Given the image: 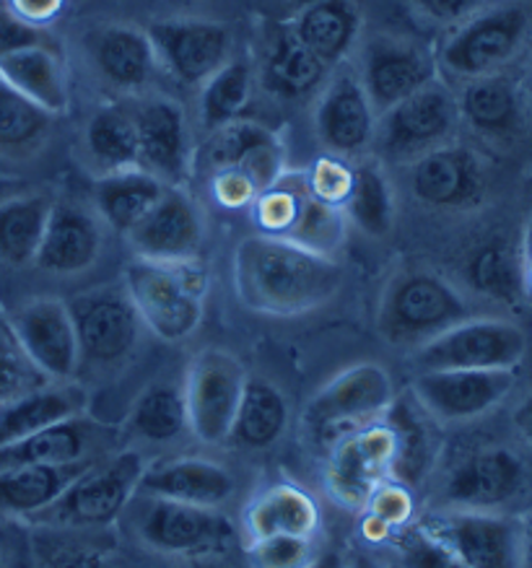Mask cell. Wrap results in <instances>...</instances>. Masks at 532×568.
Segmentation results:
<instances>
[{
	"mask_svg": "<svg viewBox=\"0 0 532 568\" xmlns=\"http://www.w3.org/2000/svg\"><path fill=\"white\" fill-rule=\"evenodd\" d=\"M50 211L48 195H19L0 203V263L9 267L37 263Z\"/></svg>",
	"mask_w": 532,
	"mask_h": 568,
	"instance_id": "38",
	"label": "cell"
},
{
	"mask_svg": "<svg viewBox=\"0 0 532 568\" xmlns=\"http://www.w3.org/2000/svg\"><path fill=\"white\" fill-rule=\"evenodd\" d=\"M89 405L87 389L71 382H48L0 405V447L27 439L42 428L83 416Z\"/></svg>",
	"mask_w": 532,
	"mask_h": 568,
	"instance_id": "28",
	"label": "cell"
},
{
	"mask_svg": "<svg viewBox=\"0 0 532 568\" xmlns=\"http://www.w3.org/2000/svg\"><path fill=\"white\" fill-rule=\"evenodd\" d=\"M104 428L91 424L83 416L68 418L63 424L42 428L27 439L0 447V473L17 470L29 465H71L94 459L97 436Z\"/></svg>",
	"mask_w": 532,
	"mask_h": 568,
	"instance_id": "29",
	"label": "cell"
},
{
	"mask_svg": "<svg viewBox=\"0 0 532 568\" xmlns=\"http://www.w3.org/2000/svg\"><path fill=\"white\" fill-rule=\"evenodd\" d=\"M247 529L254 537L297 535L314 537L320 527V509L310 494L291 483H279L254 498L244 514Z\"/></svg>",
	"mask_w": 532,
	"mask_h": 568,
	"instance_id": "36",
	"label": "cell"
},
{
	"mask_svg": "<svg viewBox=\"0 0 532 568\" xmlns=\"http://www.w3.org/2000/svg\"><path fill=\"white\" fill-rule=\"evenodd\" d=\"M528 97H530V102H532V65H530V75H528Z\"/></svg>",
	"mask_w": 532,
	"mask_h": 568,
	"instance_id": "61",
	"label": "cell"
},
{
	"mask_svg": "<svg viewBox=\"0 0 532 568\" xmlns=\"http://www.w3.org/2000/svg\"><path fill=\"white\" fill-rule=\"evenodd\" d=\"M9 9L29 24L42 27L58 17V11L63 9V0H9Z\"/></svg>",
	"mask_w": 532,
	"mask_h": 568,
	"instance_id": "53",
	"label": "cell"
},
{
	"mask_svg": "<svg viewBox=\"0 0 532 568\" xmlns=\"http://www.w3.org/2000/svg\"><path fill=\"white\" fill-rule=\"evenodd\" d=\"M528 486V467L506 447H481L458 459L439 490V509L501 511Z\"/></svg>",
	"mask_w": 532,
	"mask_h": 568,
	"instance_id": "10",
	"label": "cell"
},
{
	"mask_svg": "<svg viewBox=\"0 0 532 568\" xmlns=\"http://www.w3.org/2000/svg\"><path fill=\"white\" fill-rule=\"evenodd\" d=\"M44 568H114L110 560L91 550H48Z\"/></svg>",
	"mask_w": 532,
	"mask_h": 568,
	"instance_id": "52",
	"label": "cell"
},
{
	"mask_svg": "<svg viewBox=\"0 0 532 568\" xmlns=\"http://www.w3.org/2000/svg\"><path fill=\"white\" fill-rule=\"evenodd\" d=\"M395 397L392 376L382 364L367 361L345 368L307 403L302 424L318 447L333 449L343 436L372 426Z\"/></svg>",
	"mask_w": 532,
	"mask_h": 568,
	"instance_id": "3",
	"label": "cell"
},
{
	"mask_svg": "<svg viewBox=\"0 0 532 568\" xmlns=\"http://www.w3.org/2000/svg\"><path fill=\"white\" fill-rule=\"evenodd\" d=\"M42 44H50L42 27L29 24L9 6H0V58L27 48H42Z\"/></svg>",
	"mask_w": 532,
	"mask_h": 568,
	"instance_id": "50",
	"label": "cell"
},
{
	"mask_svg": "<svg viewBox=\"0 0 532 568\" xmlns=\"http://www.w3.org/2000/svg\"><path fill=\"white\" fill-rule=\"evenodd\" d=\"M395 550L403 568H468L450 550L442 548L436 540H431L415 521L398 529Z\"/></svg>",
	"mask_w": 532,
	"mask_h": 568,
	"instance_id": "48",
	"label": "cell"
},
{
	"mask_svg": "<svg viewBox=\"0 0 532 568\" xmlns=\"http://www.w3.org/2000/svg\"><path fill=\"white\" fill-rule=\"evenodd\" d=\"M436 60L419 44L398 37H374L361 58V87L374 112L382 114L415 91L436 81Z\"/></svg>",
	"mask_w": 532,
	"mask_h": 568,
	"instance_id": "19",
	"label": "cell"
},
{
	"mask_svg": "<svg viewBox=\"0 0 532 568\" xmlns=\"http://www.w3.org/2000/svg\"><path fill=\"white\" fill-rule=\"evenodd\" d=\"M157 63L182 87H203L231 60L229 27L200 19H167L145 29Z\"/></svg>",
	"mask_w": 532,
	"mask_h": 568,
	"instance_id": "14",
	"label": "cell"
},
{
	"mask_svg": "<svg viewBox=\"0 0 532 568\" xmlns=\"http://www.w3.org/2000/svg\"><path fill=\"white\" fill-rule=\"evenodd\" d=\"M408 184L415 201L426 209L468 211L483 203L489 176L475 151L444 143L413 161Z\"/></svg>",
	"mask_w": 532,
	"mask_h": 568,
	"instance_id": "17",
	"label": "cell"
},
{
	"mask_svg": "<svg viewBox=\"0 0 532 568\" xmlns=\"http://www.w3.org/2000/svg\"><path fill=\"white\" fill-rule=\"evenodd\" d=\"M89 63L104 83L120 91H141L157 73V52L149 34L128 24H102L83 37Z\"/></svg>",
	"mask_w": 532,
	"mask_h": 568,
	"instance_id": "25",
	"label": "cell"
},
{
	"mask_svg": "<svg viewBox=\"0 0 532 568\" xmlns=\"http://www.w3.org/2000/svg\"><path fill=\"white\" fill-rule=\"evenodd\" d=\"M102 221L94 213L68 201L52 203L34 265L52 275H79L94 267L99 255H102Z\"/></svg>",
	"mask_w": 532,
	"mask_h": 568,
	"instance_id": "24",
	"label": "cell"
},
{
	"mask_svg": "<svg viewBox=\"0 0 532 568\" xmlns=\"http://www.w3.org/2000/svg\"><path fill=\"white\" fill-rule=\"evenodd\" d=\"M314 130L333 156H359L374 143L377 112L357 73L343 68L325 81L314 110Z\"/></svg>",
	"mask_w": 532,
	"mask_h": 568,
	"instance_id": "20",
	"label": "cell"
},
{
	"mask_svg": "<svg viewBox=\"0 0 532 568\" xmlns=\"http://www.w3.org/2000/svg\"><path fill=\"white\" fill-rule=\"evenodd\" d=\"M514 382V368H444L415 372L411 393L434 420L465 424L504 403Z\"/></svg>",
	"mask_w": 532,
	"mask_h": 568,
	"instance_id": "11",
	"label": "cell"
},
{
	"mask_svg": "<svg viewBox=\"0 0 532 568\" xmlns=\"http://www.w3.org/2000/svg\"><path fill=\"white\" fill-rule=\"evenodd\" d=\"M318 556L312 537L271 535L254 537L247 548L250 568H307Z\"/></svg>",
	"mask_w": 532,
	"mask_h": 568,
	"instance_id": "47",
	"label": "cell"
},
{
	"mask_svg": "<svg viewBox=\"0 0 532 568\" xmlns=\"http://www.w3.org/2000/svg\"><path fill=\"white\" fill-rule=\"evenodd\" d=\"M81 361L99 366L122 364L135 351L143 322L126 286H102L68 302Z\"/></svg>",
	"mask_w": 532,
	"mask_h": 568,
	"instance_id": "12",
	"label": "cell"
},
{
	"mask_svg": "<svg viewBox=\"0 0 532 568\" xmlns=\"http://www.w3.org/2000/svg\"><path fill=\"white\" fill-rule=\"evenodd\" d=\"M307 184H310L312 195L320 197L322 203L341 209L351 184V166L341 164L335 156L320 159L312 172L307 174Z\"/></svg>",
	"mask_w": 532,
	"mask_h": 568,
	"instance_id": "49",
	"label": "cell"
},
{
	"mask_svg": "<svg viewBox=\"0 0 532 568\" xmlns=\"http://www.w3.org/2000/svg\"><path fill=\"white\" fill-rule=\"evenodd\" d=\"M128 428L138 439L151 444H169L190 432L188 403H184V387L177 382H153L135 397L130 408Z\"/></svg>",
	"mask_w": 532,
	"mask_h": 568,
	"instance_id": "40",
	"label": "cell"
},
{
	"mask_svg": "<svg viewBox=\"0 0 532 568\" xmlns=\"http://www.w3.org/2000/svg\"><path fill=\"white\" fill-rule=\"evenodd\" d=\"M367 525L364 532L369 540H384V537L398 532L411 525L413 498L411 490L400 483H382L367 501Z\"/></svg>",
	"mask_w": 532,
	"mask_h": 568,
	"instance_id": "46",
	"label": "cell"
},
{
	"mask_svg": "<svg viewBox=\"0 0 532 568\" xmlns=\"http://www.w3.org/2000/svg\"><path fill=\"white\" fill-rule=\"evenodd\" d=\"M330 68L318 55H312L294 32L279 34L268 50L265 79L268 87L281 97H310L320 87H325Z\"/></svg>",
	"mask_w": 532,
	"mask_h": 568,
	"instance_id": "42",
	"label": "cell"
},
{
	"mask_svg": "<svg viewBox=\"0 0 532 568\" xmlns=\"http://www.w3.org/2000/svg\"><path fill=\"white\" fill-rule=\"evenodd\" d=\"M145 459L138 452H118L102 463H91L63 496L34 521L63 529L107 527L128 509L138 496Z\"/></svg>",
	"mask_w": 532,
	"mask_h": 568,
	"instance_id": "4",
	"label": "cell"
},
{
	"mask_svg": "<svg viewBox=\"0 0 532 568\" xmlns=\"http://www.w3.org/2000/svg\"><path fill=\"white\" fill-rule=\"evenodd\" d=\"M343 278L335 260L279 236H247L234 252L239 302L271 317H299L320 310L341 291Z\"/></svg>",
	"mask_w": 532,
	"mask_h": 568,
	"instance_id": "1",
	"label": "cell"
},
{
	"mask_svg": "<svg viewBox=\"0 0 532 568\" xmlns=\"http://www.w3.org/2000/svg\"><path fill=\"white\" fill-rule=\"evenodd\" d=\"M390 470V436L384 426H367L343 436L330 449L325 483L330 496L345 509H364Z\"/></svg>",
	"mask_w": 532,
	"mask_h": 568,
	"instance_id": "21",
	"label": "cell"
},
{
	"mask_svg": "<svg viewBox=\"0 0 532 568\" xmlns=\"http://www.w3.org/2000/svg\"><path fill=\"white\" fill-rule=\"evenodd\" d=\"M520 263H522V283H524V296L532 298V209L524 224L522 244H520Z\"/></svg>",
	"mask_w": 532,
	"mask_h": 568,
	"instance_id": "54",
	"label": "cell"
},
{
	"mask_svg": "<svg viewBox=\"0 0 532 568\" xmlns=\"http://www.w3.org/2000/svg\"><path fill=\"white\" fill-rule=\"evenodd\" d=\"M291 6H294L297 11H304V9H312V6H318V3H322V0H289Z\"/></svg>",
	"mask_w": 532,
	"mask_h": 568,
	"instance_id": "60",
	"label": "cell"
},
{
	"mask_svg": "<svg viewBox=\"0 0 532 568\" xmlns=\"http://www.w3.org/2000/svg\"><path fill=\"white\" fill-rule=\"evenodd\" d=\"M0 568H6V564H3V550H0Z\"/></svg>",
	"mask_w": 532,
	"mask_h": 568,
	"instance_id": "62",
	"label": "cell"
},
{
	"mask_svg": "<svg viewBox=\"0 0 532 568\" xmlns=\"http://www.w3.org/2000/svg\"><path fill=\"white\" fill-rule=\"evenodd\" d=\"M465 281L478 296L496 304H516L524 298L520 247L506 240H489L465 260Z\"/></svg>",
	"mask_w": 532,
	"mask_h": 568,
	"instance_id": "39",
	"label": "cell"
},
{
	"mask_svg": "<svg viewBox=\"0 0 532 568\" xmlns=\"http://www.w3.org/2000/svg\"><path fill=\"white\" fill-rule=\"evenodd\" d=\"M244 382V366L227 351L208 348L192 361L182 387L184 403H188L190 434H195V439L203 444H221L229 439Z\"/></svg>",
	"mask_w": 532,
	"mask_h": 568,
	"instance_id": "13",
	"label": "cell"
},
{
	"mask_svg": "<svg viewBox=\"0 0 532 568\" xmlns=\"http://www.w3.org/2000/svg\"><path fill=\"white\" fill-rule=\"evenodd\" d=\"M460 125L458 97L431 81L377 120L374 143L392 164H413L423 153L450 143Z\"/></svg>",
	"mask_w": 532,
	"mask_h": 568,
	"instance_id": "7",
	"label": "cell"
},
{
	"mask_svg": "<svg viewBox=\"0 0 532 568\" xmlns=\"http://www.w3.org/2000/svg\"><path fill=\"white\" fill-rule=\"evenodd\" d=\"M138 130V166L167 187H180L190 174V130L174 99L153 97L133 114Z\"/></svg>",
	"mask_w": 532,
	"mask_h": 568,
	"instance_id": "22",
	"label": "cell"
},
{
	"mask_svg": "<svg viewBox=\"0 0 532 568\" xmlns=\"http://www.w3.org/2000/svg\"><path fill=\"white\" fill-rule=\"evenodd\" d=\"M307 568H345V558L338 550L318 552V556H314V560Z\"/></svg>",
	"mask_w": 532,
	"mask_h": 568,
	"instance_id": "56",
	"label": "cell"
},
{
	"mask_svg": "<svg viewBox=\"0 0 532 568\" xmlns=\"http://www.w3.org/2000/svg\"><path fill=\"white\" fill-rule=\"evenodd\" d=\"M0 79L11 83L19 94L29 102L42 106L44 112L56 114L66 112L68 106V81L60 55L50 44L42 48H27L11 55L0 58Z\"/></svg>",
	"mask_w": 532,
	"mask_h": 568,
	"instance_id": "35",
	"label": "cell"
},
{
	"mask_svg": "<svg viewBox=\"0 0 532 568\" xmlns=\"http://www.w3.org/2000/svg\"><path fill=\"white\" fill-rule=\"evenodd\" d=\"M167 190L164 182L141 166L104 174L94 187L99 221L128 236L130 229L161 201Z\"/></svg>",
	"mask_w": 532,
	"mask_h": 568,
	"instance_id": "33",
	"label": "cell"
},
{
	"mask_svg": "<svg viewBox=\"0 0 532 568\" xmlns=\"http://www.w3.org/2000/svg\"><path fill=\"white\" fill-rule=\"evenodd\" d=\"M52 114L0 79V156L29 159L48 141Z\"/></svg>",
	"mask_w": 532,
	"mask_h": 568,
	"instance_id": "41",
	"label": "cell"
},
{
	"mask_svg": "<svg viewBox=\"0 0 532 568\" xmlns=\"http://www.w3.org/2000/svg\"><path fill=\"white\" fill-rule=\"evenodd\" d=\"M421 17L442 27H460L485 9L489 0H411Z\"/></svg>",
	"mask_w": 532,
	"mask_h": 568,
	"instance_id": "51",
	"label": "cell"
},
{
	"mask_svg": "<svg viewBox=\"0 0 532 568\" xmlns=\"http://www.w3.org/2000/svg\"><path fill=\"white\" fill-rule=\"evenodd\" d=\"M468 317H473V312L450 281L439 273L411 267L398 273L384 288L377 327L384 341L398 348L419 351Z\"/></svg>",
	"mask_w": 532,
	"mask_h": 568,
	"instance_id": "2",
	"label": "cell"
},
{
	"mask_svg": "<svg viewBox=\"0 0 532 568\" xmlns=\"http://www.w3.org/2000/svg\"><path fill=\"white\" fill-rule=\"evenodd\" d=\"M13 335L48 382H71L81 366L73 317L60 298H32L11 314Z\"/></svg>",
	"mask_w": 532,
	"mask_h": 568,
	"instance_id": "16",
	"label": "cell"
},
{
	"mask_svg": "<svg viewBox=\"0 0 532 568\" xmlns=\"http://www.w3.org/2000/svg\"><path fill=\"white\" fill-rule=\"evenodd\" d=\"M208 161L215 172H237L252 184L254 193H265L283 174L281 143L271 130L258 122L234 120L229 125L213 130L208 143Z\"/></svg>",
	"mask_w": 532,
	"mask_h": 568,
	"instance_id": "27",
	"label": "cell"
},
{
	"mask_svg": "<svg viewBox=\"0 0 532 568\" xmlns=\"http://www.w3.org/2000/svg\"><path fill=\"white\" fill-rule=\"evenodd\" d=\"M91 463H97V459L71 465H29L0 473V511L37 519L66 494L68 486Z\"/></svg>",
	"mask_w": 532,
	"mask_h": 568,
	"instance_id": "32",
	"label": "cell"
},
{
	"mask_svg": "<svg viewBox=\"0 0 532 568\" xmlns=\"http://www.w3.org/2000/svg\"><path fill=\"white\" fill-rule=\"evenodd\" d=\"M460 120L491 141H512L522 128V94L506 75L468 81L458 97Z\"/></svg>",
	"mask_w": 532,
	"mask_h": 568,
	"instance_id": "30",
	"label": "cell"
},
{
	"mask_svg": "<svg viewBox=\"0 0 532 568\" xmlns=\"http://www.w3.org/2000/svg\"><path fill=\"white\" fill-rule=\"evenodd\" d=\"M468 568H522V521L501 511L434 509L415 521Z\"/></svg>",
	"mask_w": 532,
	"mask_h": 568,
	"instance_id": "8",
	"label": "cell"
},
{
	"mask_svg": "<svg viewBox=\"0 0 532 568\" xmlns=\"http://www.w3.org/2000/svg\"><path fill=\"white\" fill-rule=\"evenodd\" d=\"M42 385H48V379L37 372L27 353L21 351L11 322L0 317V405Z\"/></svg>",
	"mask_w": 532,
	"mask_h": 568,
	"instance_id": "45",
	"label": "cell"
},
{
	"mask_svg": "<svg viewBox=\"0 0 532 568\" xmlns=\"http://www.w3.org/2000/svg\"><path fill=\"white\" fill-rule=\"evenodd\" d=\"M234 475L227 467L198 457L145 465L143 478L138 483V494L145 498H167L203 509H219L234 496Z\"/></svg>",
	"mask_w": 532,
	"mask_h": 568,
	"instance_id": "26",
	"label": "cell"
},
{
	"mask_svg": "<svg viewBox=\"0 0 532 568\" xmlns=\"http://www.w3.org/2000/svg\"><path fill=\"white\" fill-rule=\"evenodd\" d=\"M382 426L390 436V470L388 478L408 490L419 488L434 467L439 444L434 418L421 408L411 389L395 393L388 410L382 413Z\"/></svg>",
	"mask_w": 532,
	"mask_h": 568,
	"instance_id": "23",
	"label": "cell"
},
{
	"mask_svg": "<svg viewBox=\"0 0 532 568\" xmlns=\"http://www.w3.org/2000/svg\"><path fill=\"white\" fill-rule=\"evenodd\" d=\"M522 537V568H532V517L524 521Z\"/></svg>",
	"mask_w": 532,
	"mask_h": 568,
	"instance_id": "58",
	"label": "cell"
},
{
	"mask_svg": "<svg viewBox=\"0 0 532 568\" xmlns=\"http://www.w3.org/2000/svg\"><path fill=\"white\" fill-rule=\"evenodd\" d=\"M514 426L524 442L532 447V393L524 397V400L516 405L514 410Z\"/></svg>",
	"mask_w": 532,
	"mask_h": 568,
	"instance_id": "55",
	"label": "cell"
},
{
	"mask_svg": "<svg viewBox=\"0 0 532 568\" xmlns=\"http://www.w3.org/2000/svg\"><path fill=\"white\" fill-rule=\"evenodd\" d=\"M180 267L135 257L122 283L143 325L167 343L188 341L205 314L200 283Z\"/></svg>",
	"mask_w": 532,
	"mask_h": 568,
	"instance_id": "6",
	"label": "cell"
},
{
	"mask_svg": "<svg viewBox=\"0 0 532 568\" xmlns=\"http://www.w3.org/2000/svg\"><path fill=\"white\" fill-rule=\"evenodd\" d=\"M345 568H384V564L374 556H367V552H353L345 558Z\"/></svg>",
	"mask_w": 532,
	"mask_h": 568,
	"instance_id": "57",
	"label": "cell"
},
{
	"mask_svg": "<svg viewBox=\"0 0 532 568\" xmlns=\"http://www.w3.org/2000/svg\"><path fill=\"white\" fill-rule=\"evenodd\" d=\"M138 532L153 550L180 558H205L234 540V527L219 509L167 498H145Z\"/></svg>",
	"mask_w": 532,
	"mask_h": 568,
	"instance_id": "15",
	"label": "cell"
},
{
	"mask_svg": "<svg viewBox=\"0 0 532 568\" xmlns=\"http://www.w3.org/2000/svg\"><path fill=\"white\" fill-rule=\"evenodd\" d=\"M343 216L361 232L384 240L395 226V193L380 161L351 166V184L341 205Z\"/></svg>",
	"mask_w": 532,
	"mask_h": 568,
	"instance_id": "37",
	"label": "cell"
},
{
	"mask_svg": "<svg viewBox=\"0 0 532 568\" xmlns=\"http://www.w3.org/2000/svg\"><path fill=\"white\" fill-rule=\"evenodd\" d=\"M532 34L530 9L522 3H504L483 9L473 19L454 27L439 52V65L462 83L499 73L520 55Z\"/></svg>",
	"mask_w": 532,
	"mask_h": 568,
	"instance_id": "5",
	"label": "cell"
},
{
	"mask_svg": "<svg viewBox=\"0 0 532 568\" xmlns=\"http://www.w3.org/2000/svg\"><path fill=\"white\" fill-rule=\"evenodd\" d=\"M87 151L104 174L138 166L135 120L122 110H99L87 125Z\"/></svg>",
	"mask_w": 532,
	"mask_h": 568,
	"instance_id": "43",
	"label": "cell"
},
{
	"mask_svg": "<svg viewBox=\"0 0 532 568\" xmlns=\"http://www.w3.org/2000/svg\"><path fill=\"white\" fill-rule=\"evenodd\" d=\"M289 426V400L273 382L247 376L229 439L239 449H271Z\"/></svg>",
	"mask_w": 532,
	"mask_h": 568,
	"instance_id": "31",
	"label": "cell"
},
{
	"mask_svg": "<svg viewBox=\"0 0 532 568\" xmlns=\"http://www.w3.org/2000/svg\"><path fill=\"white\" fill-rule=\"evenodd\" d=\"M528 353V335L506 320L468 317L413 351L415 372L444 368H514Z\"/></svg>",
	"mask_w": 532,
	"mask_h": 568,
	"instance_id": "9",
	"label": "cell"
},
{
	"mask_svg": "<svg viewBox=\"0 0 532 568\" xmlns=\"http://www.w3.org/2000/svg\"><path fill=\"white\" fill-rule=\"evenodd\" d=\"M203 219L195 203L177 187H169L161 201L128 232L138 260L161 265H190L203 247Z\"/></svg>",
	"mask_w": 532,
	"mask_h": 568,
	"instance_id": "18",
	"label": "cell"
},
{
	"mask_svg": "<svg viewBox=\"0 0 532 568\" xmlns=\"http://www.w3.org/2000/svg\"><path fill=\"white\" fill-rule=\"evenodd\" d=\"M184 568H229L219 564V560H211V558H190V564Z\"/></svg>",
	"mask_w": 532,
	"mask_h": 568,
	"instance_id": "59",
	"label": "cell"
},
{
	"mask_svg": "<svg viewBox=\"0 0 532 568\" xmlns=\"http://www.w3.org/2000/svg\"><path fill=\"white\" fill-rule=\"evenodd\" d=\"M291 32L312 55L333 68L349 55L353 42L359 40L361 13L353 0H322L312 9L299 11Z\"/></svg>",
	"mask_w": 532,
	"mask_h": 568,
	"instance_id": "34",
	"label": "cell"
},
{
	"mask_svg": "<svg viewBox=\"0 0 532 568\" xmlns=\"http://www.w3.org/2000/svg\"><path fill=\"white\" fill-rule=\"evenodd\" d=\"M252 97V68L231 58L200 87V120L205 130H219L242 118Z\"/></svg>",
	"mask_w": 532,
	"mask_h": 568,
	"instance_id": "44",
	"label": "cell"
}]
</instances>
